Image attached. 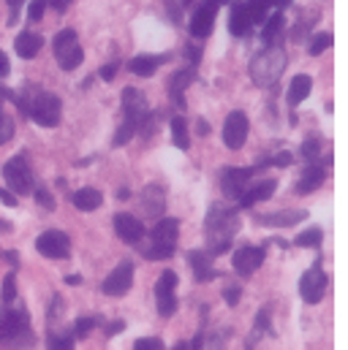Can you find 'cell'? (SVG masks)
Listing matches in <instances>:
<instances>
[{"label":"cell","instance_id":"1","mask_svg":"<svg viewBox=\"0 0 348 350\" xmlns=\"http://www.w3.org/2000/svg\"><path fill=\"white\" fill-rule=\"evenodd\" d=\"M240 228V217H237V209H229V206H221V204H212L210 212H207V223H204V231H207V256H221L232 247V239Z\"/></svg>","mask_w":348,"mask_h":350},{"label":"cell","instance_id":"2","mask_svg":"<svg viewBox=\"0 0 348 350\" xmlns=\"http://www.w3.org/2000/svg\"><path fill=\"white\" fill-rule=\"evenodd\" d=\"M283 68H286V52L280 46H266L251 60V79L259 88H269L280 79Z\"/></svg>","mask_w":348,"mask_h":350},{"label":"cell","instance_id":"3","mask_svg":"<svg viewBox=\"0 0 348 350\" xmlns=\"http://www.w3.org/2000/svg\"><path fill=\"white\" fill-rule=\"evenodd\" d=\"M177 237H179V220L177 217L158 220L153 228V245L145 250V258H150V261L172 258L174 247H177Z\"/></svg>","mask_w":348,"mask_h":350},{"label":"cell","instance_id":"4","mask_svg":"<svg viewBox=\"0 0 348 350\" xmlns=\"http://www.w3.org/2000/svg\"><path fill=\"white\" fill-rule=\"evenodd\" d=\"M82 57H85V52L77 41V30H71V27L60 30L55 36V60H58V66L63 71H74V68L82 66Z\"/></svg>","mask_w":348,"mask_h":350},{"label":"cell","instance_id":"5","mask_svg":"<svg viewBox=\"0 0 348 350\" xmlns=\"http://www.w3.org/2000/svg\"><path fill=\"white\" fill-rule=\"evenodd\" d=\"M60 98L52 92H36L27 106V117H33V122H38L41 128H55L60 122Z\"/></svg>","mask_w":348,"mask_h":350},{"label":"cell","instance_id":"6","mask_svg":"<svg viewBox=\"0 0 348 350\" xmlns=\"http://www.w3.org/2000/svg\"><path fill=\"white\" fill-rule=\"evenodd\" d=\"M3 179L8 185V190L14 196H27L33 193V172L27 166V161L22 155H14L5 166H3Z\"/></svg>","mask_w":348,"mask_h":350},{"label":"cell","instance_id":"7","mask_svg":"<svg viewBox=\"0 0 348 350\" xmlns=\"http://www.w3.org/2000/svg\"><path fill=\"white\" fill-rule=\"evenodd\" d=\"M221 3L226 0H201L196 8H193V16H190V25H188V33L193 38H207L212 25H215V16H218V8Z\"/></svg>","mask_w":348,"mask_h":350},{"label":"cell","instance_id":"8","mask_svg":"<svg viewBox=\"0 0 348 350\" xmlns=\"http://www.w3.org/2000/svg\"><path fill=\"white\" fill-rule=\"evenodd\" d=\"M324 291H327V274L321 269V261H316L299 280V296L308 304H319L324 299Z\"/></svg>","mask_w":348,"mask_h":350},{"label":"cell","instance_id":"9","mask_svg":"<svg viewBox=\"0 0 348 350\" xmlns=\"http://www.w3.org/2000/svg\"><path fill=\"white\" fill-rule=\"evenodd\" d=\"M30 340V323L27 315L19 310H5L0 312V342H14V340Z\"/></svg>","mask_w":348,"mask_h":350},{"label":"cell","instance_id":"10","mask_svg":"<svg viewBox=\"0 0 348 350\" xmlns=\"http://www.w3.org/2000/svg\"><path fill=\"white\" fill-rule=\"evenodd\" d=\"M248 131H251V122H248L245 111H232L223 125V144L229 150H240L248 139Z\"/></svg>","mask_w":348,"mask_h":350},{"label":"cell","instance_id":"11","mask_svg":"<svg viewBox=\"0 0 348 350\" xmlns=\"http://www.w3.org/2000/svg\"><path fill=\"white\" fill-rule=\"evenodd\" d=\"M36 250L47 258H69L71 253V239L63 231H44L36 239Z\"/></svg>","mask_w":348,"mask_h":350},{"label":"cell","instance_id":"12","mask_svg":"<svg viewBox=\"0 0 348 350\" xmlns=\"http://www.w3.org/2000/svg\"><path fill=\"white\" fill-rule=\"evenodd\" d=\"M174 288H177V274L174 271H164L156 282V299H158V312L164 318H172L177 312V296H174Z\"/></svg>","mask_w":348,"mask_h":350},{"label":"cell","instance_id":"13","mask_svg":"<svg viewBox=\"0 0 348 350\" xmlns=\"http://www.w3.org/2000/svg\"><path fill=\"white\" fill-rule=\"evenodd\" d=\"M123 109H125V120H131L136 125V131L145 125V120L150 117V106L145 100V95L136 88L123 90Z\"/></svg>","mask_w":348,"mask_h":350},{"label":"cell","instance_id":"14","mask_svg":"<svg viewBox=\"0 0 348 350\" xmlns=\"http://www.w3.org/2000/svg\"><path fill=\"white\" fill-rule=\"evenodd\" d=\"M131 285H134V263L120 261L114 266V271L103 280V293L106 296H123V293H128Z\"/></svg>","mask_w":348,"mask_h":350},{"label":"cell","instance_id":"15","mask_svg":"<svg viewBox=\"0 0 348 350\" xmlns=\"http://www.w3.org/2000/svg\"><path fill=\"white\" fill-rule=\"evenodd\" d=\"M253 174H256V169H234V166H229V169L223 172V176H221L223 196L232 198V201H237V198L245 193V187H248V182H251Z\"/></svg>","mask_w":348,"mask_h":350},{"label":"cell","instance_id":"16","mask_svg":"<svg viewBox=\"0 0 348 350\" xmlns=\"http://www.w3.org/2000/svg\"><path fill=\"white\" fill-rule=\"evenodd\" d=\"M264 256H266V250H264V247H253V245L240 247V250L232 256L234 271H237V274H243V277H251L261 263H264Z\"/></svg>","mask_w":348,"mask_h":350},{"label":"cell","instance_id":"17","mask_svg":"<svg viewBox=\"0 0 348 350\" xmlns=\"http://www.w3.org/2000/svg\"><path fill=\"white\" fill-rule=\"evenodd\" d=\"M114 231H117V237H120L125 245H139L142 237H145V226H142V220L134 217V215H128V212L114 215Z\"/></svg>","mask_w":348,"mask_h":350},{"label":"cell","instance_id":"18","mask_svg":"<svg viewBox=\"0 0 348 350\" xmlns=\"http://www.w3.org/2000/svg\"><path fill=\"white\" fill-rule=\"evenodd\" d=\"M308 217V212L302 209H286V212H272V215H256V223L261 226H269V228H288V226H297Z\"/></svg>","mask_w":348,"mask_h":350},{"label":"cell","instance_id":"19","mask_svg":"<svg viewBox=\"0 0 348 350\" xmlns=\"http://www.w3.org/2000/svg\"><path fill=\"white\" fill-rule=\"evenodd\" d=\"M275 179H261L256 182L253 187H245V193L237 198L240 201V206H245V209H251V206H256L259 201H266V198H272V193H275Z\"/></svg>","mask_w":348,"mask_h":350},{"label":"cell","instance_id":"20","mask_svg":"<svg viewBox=\"0 0 348 350\" xmlns=\"http://www.w3.org/2000/svg\"><path fill=\"white\" fill-rule=\"evenodd\" d=\"M188 263H190L193 277H196L199 282H210V280L218 277V271L212 269V256H207L204 250H190V253H188Z\"/></svg>","mask_w":348,"mask_h":350},{"label":"cell","instance_id":"21","mask_svg":"<svg viewBox=\"0 0 348 350\" xmlns=\"http://www.w3.org/2000/svg\"><path fill=\"white\" fill-rule=\"evenodd\" d=\"M41 46H44V38L38 33H33V30H25V33H19L14 38V49H16V55L22 60H33L41 52Z\"/></svg>","mask_w":348,"mask_h":350},{"label":"cell","instance_id":"22","mask_svg":"<svg viewBox=\"0 0 348 350\" xmlns=\"http://www.w3.org/2000/svg\"><path fill=\"white\" fill-rule=\"evenodd\" d=\"M324 179H327V172H324V166L308 163V169L302 172L299 182H297V193H299V196H308V193L319 190V187L324 185Z\"/></svg>","mask_w":348,"mask_h":350},{"label":"cell","instance_id":"23","mask_svg":"<svg viewBox=\"0 0 348 350\" xmlns=\"http://www.w3.org/2000/svg\"><path fill=\"white\" fill-rule=\"evenodd\" d=\"M251 27H253V22H251V14H248L245 3H234V5H232V16H229V30H232V36L245 38V36L251 33Z\"/></svg>","mask_w":348,"mask_h":350},{"label":"cell","instance_id":"24","mask_svg":"<svg viewBox=\"0 0 348 350\" xmlns=\"http://www.w3.org/2000/svg\"><path fill=\"white\" fill-rule=\"evenodd\" d=\"M193 77H196V74H193L190 68H182V71H177L172 79H169V95H172L177 109H185V90L193 82Z\"/></svg>","mask_w":348,"mask_h":350},{"label":"cell","instance_id":"25","mask_svg":"<svg viewBox=\"0 0 348 350\" xmlns=\"http://www.w3.org/2000/svg\"><path fill=\"white\" fill-rule=\"evenodd\" d=\"M283 27H286L283 14H280V11L269 14V16L264 19V30H261V41H264V46H275V44L280 41V36H283Z\"/></svg>","mask_w":348,"mask_h":350},{"label":"cell","instance_id":"26","mask_svg":"<svg viewBox=\"0 0 348 350\" xmlns=\"http://www.w3.org/2000/svg\"><path fill=\"white\" fill-rule=\"evenodd\" d=\"M71 201H74V206H77L79 212H95V209L103 204V196H101V190H95V187H82V190H77V193L71 196Z\"/></svg>","mask_w":348,"mask_h":350},{"label":"cell","instance_id":"27","mask_svg":"<svg viewBox=\"0 0 348 350\" xmlns=\"http://www.w3.org/2000/svg\"><path fill=\"white\" fill-rule=\"evenodd\" d=\"M166 63V57H156V55H139L128 63V71L136 77H153L158 71V66Z\"/></svg>","mask_w":348,"mask_h":350},{"label":"cell","instance_id":"28","mask_svg":"<svg viewBox=\"0 0 348 350\" xmlns=\"http://www.w3.org/2000/svg\"><path fill=\"white\" fill-rule=\"evenodd\" d=\"M310 90H313V79H310L308 74L294 77V79H291V85H288V106H291V109H294V106H299V103L310 95Z\"/></svg>","mask_w":348,"mask_h":350},{"label":"cell","instance_id":"29","mask_svg":"<svg viewBox=\"0 0 348 350\" xmlns=\"http://www.w3.org/2000/svg\"><path fill=\"white\" fill-rule=\"evenodd\" d=\"M142 206L147 215H161L164 212V190L158 185H147L142 193Z\"/></svg>","mask_w":348,"mask_h":350},{"label":"cell","instance_id":"30","mask_svg":"<svg viewBox=\"0 0 348 350\" xmlns=\"http://www.w3.org/2000/svg\"><path fill=\"white\" fill-rule=\"evenodd\" d=\"M172 139H174V147L177 150H188L190 147V133H188V122L185 117H172Z\"/></svg>","mask_w":348,"mask_h":350},{"label":"cell","instance_id":"31","mask_svg":"<svg viewBox=\"0 0 348 350\" xmlns=\"http://www.w3.org/2000/svg\"><path fill=\"white\" fill-rule=\"evenodd\" d=\"M321 239H324V231H321L319 226H313V228L302 231V234L294 239V245H297V247H319Z\"/></svg>","mask_w":348,"mask_h":350},{"label":"cell","instance_id":"32","mask_svg":"<svg viewBox=\"0 0 348 350\" xmlns=\"http://www.w3.org/2000/svg\"><path fill=\"white\" fill-rule=\"evenodd\" d=\"M134 133H136V125H134L131 120H123V125H120V128H117V133H114V147L128 144V142L134 139Z\"/></svg>","mask_w":348,"mask_h":350},{"label":"cell","instance_id":"33","mask_svg":"<svg viewBox=\"0 0 348 350\" xmlns=\"http://www.w3.org/2000/svg\"><path fill=\"white\" fill-rule=\"evenodd\" d=\"M299 155H302V158H305L308 163H313V161H316V158L321 155V142H319L316 136H313V139H308V142L302 144V150H299Z\"/></svg>","mask_w":348,"mask_h":350},{"label":"cell","instance_id":"34","mask_svg":"<svg viewBox=\"0 0 348 350\" xmlns=\"http://www.w3.org/2000/svg\"><path fill=\"white\" fill-rule=\"evenodd\" d=\"M330 46H332V36H330V33H319V36L310 41V55L319 57V55H324V49H330Z\"/></svg>","mask_w":348,"mask_h":350},{"label":"cell","instance_id":"35","mask_svg":"<svg viewBox=\"0 0 348 350\" xmlns=\"http://www.w3.org/2000/svg\"><path fill=\"white\" fill-rule=\"evenodd\" d=\"M16 299V274L14 271H8L5 274V280H3V301L5 304H11Z\"/></svg>","mask_w":348,"mask_h":350},{"label":"cell","instance_id":"36","mask_svg":"<svg viewBox=\"0 0 348 350\" xmlns=\"http://www.w3.org/2000/svg\"><path fill=\"white\" fill-rule=\"evenodd\" d=\"M49 350H74L71 334H49Z\"/></svg>","mask_w":348,"mask_h":350},{"label":"cell","instance_id":"37","mask_svg":"<svg viewBox=\"0 0 348 350\" xmlns=\"http://www.w3.org/2000/svg\"><path fill=\"white\" fill-rule=\"evenodd\" d=\"M14 136V120L0 109V144H5Z\"/></svg>","mask_w":348,"mask_h":350},{"label":"cell","instance_id":"38","mask_svg":"<svg viewBox=\"0 0 348 350\" xmlns=\"http://www.w3.org/2000/svg\"><path fill=\"white\" fill-rule=\"evenodd\" d=\"M33 190H36V201H38V206H44L47 212H52V209H55V198H52V193H49L44 185H41V187H33Z\"/></svg>","mask_w":348,"mask_h":350},{"label":"cell","instance_id":"39","mask_svg":"<svg viewBox=\"0 0 348 350\" xmlns=\"http://www.w3.org/2000/svg\"><path fill=\"white\" fill-rule=\"evenodd\" d=\"M95 318H77V326H74V337H87L92 329H95Z\"/></svg>","mask_w":348,"mask_h":350},{"label":"cell","instance_id":"40","mask_svg":"<svg viewBox=\"0 0 348 350\" xmlns=\"http://www.w3.org/2000/svg\"><path fill=\"white\" fill-rule=\"evenodd\" d=\"M240 296H243V288H240V285H229V288H223V299H226L229 307H237Z\"/></svg>","mask_w":348,"mask_h":350},{"label":"cell","instance_id":"41","mask_svg":"<svg viewBox=\"0 0 348 350\" xmlns=\"http://www.w3.org/2000/svg\"><path fill=\"white\" fill-rule=\"evenodd\" d=\"M47 3H49V0H33V3H30V11H27L30 22H38V19L44 16V11H47Z\"/></svg>","mask_w":348,"mask_h":350},{"label":"cell","instance_id":"42","mask_svg":"<svg viewBox=\"0 0 348 350\" xmlns=\"http://www.w3.org/2000/svg\"><path fill=\"white\" fill-rule=\"evenodd\" d=\"M134 350H164V342L158 340V337H145V340H139Z\"/></svg>","mask_w":348,"mask_h":350},{"label":"cell","instance_id":"43","mask_svg":"<svg viewBox=\"0 0 348 350\" xmlns=\"http://www.w3.org/2000/svg\"><path fill=\"white\" fill-rule=\"evenodd\" d=\"M272 166H277V169H286V166H291L294 163V155L291 152H277V155H272V161H269Z\"/></svg>","mask_w":348,"mask_h":350},{"label":"cell","instance_id":"44","mask_svg":"<svg viewBox=\"0 0 348 350\" xmlns=\"http://www.w3.org/2000/svg\"><path fill=\"white\" fill-rule=\"evenodd\" d=\"M98 77H101L103 82H112V79L117 77V63H109V66H103V68L98 71Z\"/></svg>","mask_w":348,"mask_h":350},{"label":"cell","instance_id":"45","mask_svg":"<svg viewBox=\"0 0 348 350\" xmlns=\"http://www.w3.org/2000/svg\"><path fill=\"white\" fill-rule=\"evenodd\" d=\"M185 57H188V60L196 66V63L201 60V49H199V46H193V44H188V46H185Z\"/></svg>","mask_w":348,"mask_h":350},{"label":"cell","instance_id":"46","mask_svg":"<svg viewBox=\"0 0 348 350\" xmlns=\"http://www.w3.org/2000/svg\"><path fill=\"white\" fill-rule=\"evenodd\" d=\"M0 201H3L5 206H16V196L8 193V190H3V187H0Z\"/></svg>","mask_w":348,"mask_h":350},{"label":"cell","instance_id":"47","mask_svg":"<svg viewBox=\"0 0 348 350\" xmlns=\"http://www.w3.org/2000/svg\"><path fill=\"white\" fill-rule=\"evenodd\" d=\"M8 71H11V63H8L5 52H0V79H3V77H8Z\"/></svg>","mask_w":348,"mask_h":350},{"label":"cell","instance_id":"48","mask_svg":"<svg viewBox=\"0 0 348 350\" xmlns=\"http://www.w3.org/2000/svg\"><path fill=\"white\" fill-rule=\"evenodd\" d=\"M123 321H117V323H112V326H106V337H112V334H117V332H123Z\"/></svg>","mask_w":348,"mask_h":350},{"label":"cell","instance_id":"49","mask_svg":"<svg viewBox=\"0 0 348 350\" xmlns=\"http://www.w3.org/2000/svg\"><path fill=\"white\" fill-rule=\"evenodd\" d=\"M128 196H131V190H128V187H120V190H117V198H120V201H125Z\"/></svg>","mask_w":348,"mask_h":350},{"label":"cell","instance_id":"50","mask_svg":"<svg viewBox=\"0 0 348 350\" xmlns=\"http://www.w3.org/2000/svg\"><path fill=\"white\" fill-rule=\"evenodd\" d=\"M52 3H55V8H58V11H66V5H69L71 0H52Z\"/></svg>","mask_w":348,"mask_h":350},{"label":"cell","instance_id":"51","mask_svg":"<svg viewBox=\"0 0 348 350\" xmlns=\"http://www.w3.org/2000/svg\"><path fill=\"white\" fill-rule=\"evenodd\" d=\"M199 133H201V136H204V133H210V125H207L204 120H199Z\"/></svg>","mask_w":348,"mask_h":350},{"label":"cell","instance_id":"52","mask_svg":"<svg viewBox=\"0 0 348 350\" xmlns=\"http://www.w3.org/2000/svg\"><path fill=\"white\" fill-rule=\"evenodd\" d=\"M66 282H69V285H79L82 280H79V274H71V277H66Z\"/></svg>","mask_w":348,"mask_h":350},{"label":"cell","instance_id":"53","mask_svg":"<svg viewBox=\"0 0 348 350\" xmlns=\"http://www.w3.org/2000/svg\"><path fill=\"white\" fill-rule=\"evenodd\" d=\"M172 350H196V348H193L190 342H179V345H177V348H172Z\"/></svg>","mask_w":348,"mask_h":350},{"label":"cell","instance_id":"54","mask_svg":"<svg viewBox=\"0 0 348 350\" xmlns=\"http://www.w3.org/2000/svg\"><path fill=\"white\" fill-rule=\"evenodd\" d=\"M22 3H25V0H8V5H11V8H16V5H22Z\"/></svg>","mask_w":348,"mask_h":350},{"label":"cell","instance_id":"55","mask_svg":"<svg viewBox=\"0 0 348 350\" xmlns=\"http://www.w3.org/2000/svg\"><path fill=\"white\" fill-rule=\"evenodd\" d=\"M182 3H185V5H190V3H193V0H182Z\"/></svg>","mask_w":348,"mask_h":350}]
</instances>
